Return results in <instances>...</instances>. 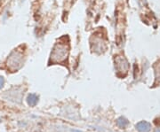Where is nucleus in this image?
Segmentation results:
<instances>
[{"mask_svg": "<svg viewBox=\"0 0 160 132\" xmlns=\"http://www.w3.org/2000/svg\"><path fill=\"white\" fill-rule=\"evenodd\" d=\"M69 54V47L65 44H57L51 53V60L53 63H61L65 61Z\"/></svg>", "mask_w": 160, "mask_h": 132, "instance_id": "nucleus-1", "label": "nucleus"}, {"mask_svg": "<svg viewBox=\"0 0 160 132\" xmlns=\"http://www.w3.org/2000/svg\"><path fill=\"white\" fill-rule=\"evenodd\" d=\"M22 62H23L22 53L15 50L9 55L7 63L8 68H10L13 71H15L18 70L22 66Z\"/></svg>", "mask_w": 160, "mask_h": 132, "instance_id": "nucleus-2", "label": "nucleus"}, {"mask_svg": "<svg viewBox=\"0 0 160 132\" xmlns=\"http://www.w3.org/2000/svg\"><path fill=\"white\" fill-rule=\"evenodd\" d=\"M116 66L118 72H124V75H126L127 73V69H128V64H127V60L124 58H120V59H117L116 60Z\"/></svg>", "mask_w": 160, "mask_h": 132, "instance_id": "nucleus-3", "label": "nucleus"}, {"mask_svg": "<svg viewBox=\"0 0 160 132\" xmlns=\"http://www.w3.org/2000/svg\"><path fill=\"white\" fill-rule=\"evenodd\" d=\"M136 128L139 130V132H149L150 130L151 126L147 121H140L139 123H137Z\"/></svg>", "mask_w": 160, "mask_h": 132, "instance_id": "nucleus-4", "label": "nucleus"}, {"mask_svg": "<svg viewBox=\"0 0 160 132\" xmlns=\"http://www.w3.org/2000/svg\"><path fill=\"white\" fill-rule=\"evenodd\" d=\"M38 98L35 95V94H29L27 98V101H28V104L30 106H34L37 105L38 103Z\"/></svg>", "mask_w": 160, "mask_h": 132, "instance_id": "nucleus-5", "label": "nucleus"}, {"mask_svg": "<svg viewBox=\"0 0 160 132\" xmlns=\"http://www.w3.org/2000/svg\"><path fill=\"white\" fill-rule=\"evenodd\" d=\"M117 124L119 126L120 128L124 129V128H126L128 125V121L126 118H124V117H120L117 121Z\"/></svg>", "mask_w": 160, "mask_h": 132, "instance_id": "nucleus-6", "label": "nucleus"}, {"mask_svg": "<svg viewBox=\"0 0 160 132\" xmlns=\"http://www.w3.org/2000/svg\"><path fill=\"white\" fill-rule=\"evenodd\" d=\"M4 83H5V80L2 76H0V89L4 86Z\"/></svg>", "mask_w": 160, "mask_h": 132, "instance_id": "nucleus-7", "label": "nucleus"}, {"mask_svg": "<svg viewBox=\"0 0 160 132\" xmlns=\"http://www.w3.org/2000/svg\"><path fill=\"white\" fill-rule=\"evenodd\" d=\"M156 132H160V129H158V130H156Z\"/></svg>", "mask_w": 160, "mask_h": 132, "instance_id": "nucleus-8", "label": "nucleus"}]
</instances>
